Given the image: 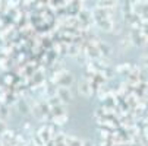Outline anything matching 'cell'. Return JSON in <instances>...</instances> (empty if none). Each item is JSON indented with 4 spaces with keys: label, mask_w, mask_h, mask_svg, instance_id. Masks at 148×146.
I'll list each match as a JSON object with an SVG mask.
<instances>
[{
    "label": "cell",
    "mask_w": 148,
    "mask_h": 146,
    "mask_svg": "<svg viewBox=\"0 0 148 146\" xmlns=\"http://www.w3.org/2000/svg\"><path fill=\"white\" fill-rule=\"evenodd\" d=\"M79 92H82V95H88L90 94V89H88V85L85 82L79 83Z\"/></svg>",
    "instance_id": "obj_1"
},
{
    "label": "cell",
    "mask_w": 148,
    "mask_h": 146,
    "mask_svg": "<svg viewBox=\"0 0 148 146\" xmlns=\"http://www.w3.org/2000/svg\"><path fill=\"white\" fill-rule=\"evenodd\" d=\"M82 146H94L90 140H85V142H82Z\"/></svg>",
    "instance_id": "obj_2"
}]
</instances>
